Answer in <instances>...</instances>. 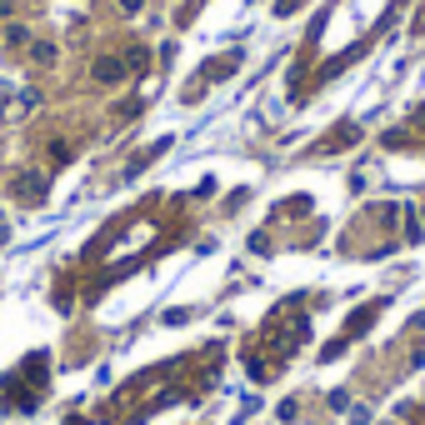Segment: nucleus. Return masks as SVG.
I'll return each mask as SVG.
<instances>
[{
  "instance_id": "nucleus-5",
  "label": "nucleus",
  "mask_w": 425,
  "mask_h": 425,
  "mask_svg": "<svg viewBox=\"0 0 425 425\" xmlns=\"http://www.w3.org/2000/svg\"><path fill=\"white\" fill-rule=\"evenodd\" d=\"M30 56H35V61H45V66H50V61H56V50H50V45H40V40H35V45H30Z\"/></svg>"
},
{
  "instance_id": "nucleus-6",
  "label": "nucleus",
  "mask_w": 425,
  "mask_h": 425,
  "mask_svg": "<svg viewBox=\"0 0 425 425\" xmlns=\"http://www.w3.org/2000/svg\"><path fill=\"white\" fill-rule=\"evenodd\" d=\"M295 6H300V0H276V16H290Z\"/></svg>"
},
{
  "instance_id": "nucleus-3",
  "label": "nucleus",
  "mask_w": 425,
  "mask_h": 425,
  "mask_svg": "<svg viewBox=\"0 0 425 425\" xmlns=\"http://www.w3.org/2000/svg\"><path fill=\"white\" fill-rule=\"evenodd\" d=\"M166 150H171V135H161V140H155V145H145V150L135 155V161H130V171H125V175L135 180V175H140V171H145L150 161H161V155H166Z\"/></svg>"
},
{
  "instance_id": "nucleus-8",
  "label": "nucleus",
  "mask_w": 425,
  "mask_h": 425,
  "mask_svg": "<svg viewBox=\"0 0 425 425\" xmlns=\"http://www.w3.org/2000/svg\"><path fill=\"white\" fill-rule=\"evenodd\" d=\"M16 11V0H0V16H11Z\"/></svg>"
},
{
  "instance_id": "nucleus-7",
  "label": "nucleus",
  "mask_w": 425,
  "mask_h": 425,
  "mask_svg": "<svg viewBox=\"0 0 425 425\" xmlns=\"http://www.w3.org/2000/svg\"><path fill=\"white\" fill-rule=\"evenodd\" d=\"M140 11V0H121V16H135Z\"/></svg>"
},
{
  "instance_id": "nucleus-1",
  "label": "nucleus",
  "mask_w": 425,
  "mask_h": 425,
  "mask_svg": "<svg viewBox=\"0 0 425 425\" xmlns=\"http://www.w3.org/2000/svg\"><path fill=\"white\" fill-rule=\"evenodd\" d=\"M235 66H240V50H230V56H221V61H210V66H205V70H200V75L190 80V100H195V95H200V90H205L210 80H226V75H230Z\"/></svg>"
},
{
  "instance_id": "nucleus-2",
  "label": "nucleus",
  "mask_w": 425,
  "mask_h": 425,
  "mask_svg": "<svg viewBox=\"0 0 425 425\" xmlns=\"http://www.w3.org/2000/svg\"><path fill=\"white\" fill-rule=\"evenodd\" d=\"M125 70H130V66H125L121 56H100V61L90 66V75H95L100 85H121V80H125Z\"/></svg>"
},
{
  "instance_id": "nucleus-4",
  "label": "nucleus",
  "mask_w": 425,
  "mask_h": 425,
  "mask_svg": "<svg viewBox=\"0 0 425 425\" xmlns=\"http://www.w3.org/2000/svg\"><path fill=\"white\" fill-rule=\"evenodd\" d=\"M35 190H45L40 175H20V180H16V195H35Z\"/></svg>"
}]
</instances>
